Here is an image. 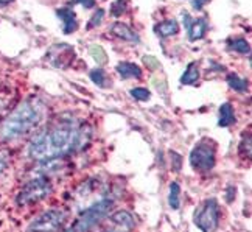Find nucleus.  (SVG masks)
<instances>
[{"mask_svg": "<svg viewBox=\"0 0 252 232\" xmlns=\"http://www.w3.org/2000/svg\"><path fill=\"white\" fill-rule=\"evenodd\" d=\"M92 130L67 119L42 130L28 143V156L39 162H52L81 150L91 140Z\"/></svg>", "mask_w": 252, "mask_h": 232, "instance_id": "f257e3e1", "label": "nucleus"}, {"mask_svg": "<svg viewBox=\"0 0 252 232\" xmlns=\"http://www.w3.org/2000/svg\"><path fill=\"white\" fill-rule=\"evenodd\" d=\"M45 115L47 108L41 100L28 99L22 101L0 123V142L8 143L28 136L41 127Z\"/></svg>", "mask_w": 252, "mask_h": 232, "instance_id": "f03ea898", "label": "nucleus"}, {"mask_svg": "<svg viewBox=\"0 0 252 232\" xmlns=\"http://www.w3.org/2000/svg\"><path fill=\"white\" fill-rule=\"evenodd\" d=\"M112 209H114L112 198L109 197L100 198L98 201L92 202L89 207H86L65 232H89L95 226H98L104 218H108Z\"/></svg>", "mask_w": 252, "mask_h": 232, "instance_id": "7ed1b4c3", "label": "nucleus"}, {"mask_svg": "<svg viewBox=\"0 0 252 232\" xmlns=\"http://www.w3.org/2000/svg\"><path fill=\"white\" fill-rule=\"evenodd\" d=\"M52 182L45 176L33 178L21 189L16 197V204L19 207H30L47 198L52 193Z\"/></svg>", "mask_w": 252, "mask_h": 232, "instance_id": "20e7f679", "label": "nucleus"}, {"mask_svg": "<svg viewBox=\"0 0 252 232\" xmlns=\"http://www.w3.org/2000/svg\"><path fill=\"white\" fill-rule=\"evenodd\" d=\"M220 204L215 198L206 199L193 214V223L202 232H217L220 228Z\"/></svg>", "mask_w": 252, "mask_h": 232, "instance_id": "39448f33", "label": "nucleus"}, {"mask_svg": "<svg viewBox=\"0 0 252 232\" xmlns=\"http://www.w3.org/2000/svg\"><path fill=\"white\" fill-rule=\"evenodd\" d=\"M190 166L199 173L210 171L217 164V150L212 140H201L190 153Z\"/></svg>", "mask_w": 252, "mask_h": 232, "instance_id": "423d86ee", "label": "nucleus"}, {"mask_svg": "<svg viewBox=\"0 0 252 232\" xmlns=\"http://www.w3.org/2000/svg\"><path fill=\"white\" fill-rule=\"evenodd\" d=\"M65 214L60 209H50L28 225V232H58L65 223Z\"/></svg>", "mask_w": 252, "mask_h": 232, "instance_id": "0eeeda50", "label": "nucleus"}, {"mask_svg": "<svg viewBox=\"0 0 252 232\" xmlns=\"http://www.w3.org/2000/svg\"><path fill=\"white\" fill-rule=\"evenodd\" d=\"M47 60L56 69H67L75 60V50L69 44H56L47 52Z\"/></svg>", "mask_w": 252, "mask_h": 232, "instance_id": "6e6552de", "label": "nucleus"}, {"mask_svg": "<svg viewBox=\"0 0 252 232\" xmlns=\"http://www.w3.org/2000/svg\"><path fill=\"white\" fill-rule=\"evenodd\" d=\"M135 220L128 210H119L108 218V228L104 232H132Z\"/></svg>", "mask_w": 252, "mask_h": 232, "instance_id": "1a4fd4ad", "label": "nucleus"}, {"mask_svg": "<svg viewBox=\"0 0 252 232\" xmlns=\"http://www.w3.org/2000/svg\"><path fill=\"white\" fill-rule=\"evenodd\" d=\"M56 14L63 21L64 34H70V33L76 32V28H78V22H76V14L72 9V6H64L61 9H58Z\"/></svg>", "mask_w": 252, "mask_h": 232, "instance_id": "9d476101", "label": "nucleus"}, {"mask_svg": "<svg viewBox=\"0 0 252 232\" xmlns=\"http://www.w3.org/2000/svg\"><path fill=\"white\" fill-rule=\"evenodd\" d=\"M111 33L114 36H117L120 37V39L126 41V42H129V44H139L140 42V37L139 34L135 33L132 28H129L126 24H122V22H115L112 24L111 27Z\"/></svg>", "mask_w": 252, "mask_h": 232, "instance_id": "9b49d317", "label": "nucleus"}, {"mask_svg": "<svg viewBox=\"0 0 252 232\" xmlns=\"http://www.w3.org/2000/svg\"><path fill=\"white\" fill-rule=\"evenodd\" d=\"M209 30V25H207V21L204 17H199V19H193L191 24L187 27V33H189V39L191 42H196L199 39L206 36Z\"/></svg>", "mask_w": 252, "mask_h": 232, "instance_id": "f8f14e48", "label": "nucleus"}, {"mask_svg": "<svg viewBox=\"0 0 252 232\" xmlns=\"http://www.w3.org/2000/svg\"><path fill=\"white\" fill-rule=\"evenodd\" d=\"M117 73L122 76L123 80H128V78H142V69L134 63H128V61H123L119 63L117 67H115Z\"/></svg>", "mask_w": 252, "mask_h": 232, "instance_id": "ddd939ff", "label": "nucleus"}, {"mask_svg": "<svg viewBox=\"0 0 252 232\" xmlns=\"http://www.w3.org/2000/svg\"><path fill=\"white\" fill-rule=\"evenodd\" d=\"M235 123V112L230 103H222L218 111V127L227 128Z\"/></svg>", "mask_w": 252, "mask_h": 232, "instance_id": "4468645a", "label": "nucleus"}, {"mask_svg": "<svg viewBox=\"0 0 252 232\" xmlns=\"http://www.w3.org/2000/svg\"><path fill=\"white\" fill-rule=\"evenodd\" d=\"M179 32V24L176 19H168V21L159 22L158 25H154V33L160 37H170L174 36Z\"/></svg>", "mask_w": 252, "mask_h": 232, "instance_id": "2eb2a0df", "label": "nucleus"}, {"mask_svg": "<svg viewBox=\"0 0 252 232\" xmlns=\"http://www.w3.org/2000/svg\"><path fill=\"white\" fill-rule=\"evenodd\" d=\"M198 80H199V67L196 63H190L186 72H184L181 76V83L190 86V84H196Z\"/></svg>", "mask_w": 252, "mask_h": 232, "instance_id": "dca6fc26", "label": "nucleus"}, {"mask_svg": "<svg viewBox=\"0 0 252 232\" xmlns=\"http://www.w3.org/2000/svg\"><path fill=\"white\" fill-rule=\"evenodd\" d=\"M168 206L173 210H178L181 207V186L178 184V182H171V184H170Z\"/></svg>", "mask_w": 252, "mask_h": 232, "instance_id": "f3484780", "label": "nucleus"}, {"mask_svg": "<svg viewBox=\"0 0 252 232\" xmlns=\"http://www.w3.org/2000/svg\"><path fill=\"white\" fill-rule=\"evenodd\" d=\"M226 81L230 86V89L237 92H246L248 91V81L245 78H240L237 73H229L226 76Z\"/></svg>", "mask_w": 252, "mask_h": 232, "instance_id": "a211bd4d", "label": "nucleus"}, {"mask_svg": "<svg viewBox=\"0 0 252 232\" xmlns=\"http://www.w3.org/2000/svg\"><path fill=\"white\" fill-rule=\"evenodd\" d=\"M89 76H91V80L96 86H98V88H108V86H109V78H108V75H106V72L101 69V67H96V69L91 70Z\"/></svg>", "mask_w": 252, "mask_h": 232, "instance_id": "6ab92c4d", "label": "nucleus"}, {"mask_svg": "<svg viewBox=\"0 0 252 232\" xmlns=\"http://www.w3.org/2000/svg\"><path fill=\"white\" fill-rule=\"evenodd\" d=\"M229 48L230 50H234L237 53H241V55H249L251 53V45L246 39L243 37H238V39H232L229 42Z\"/></svg>", "mask_w": 252, "mask_h": 232, "instance_id": "aec40b11", "label": "nucleus"}, {"mask_svg": "<svg viewBox=\"0 0 252 232\" xmlns=\"http://www.w3.org/2000/svg\"><path fill=\"white\" fill-rule=\"evenodd\" d=\"M89 53H91V56L95 60L96 64L103 66V64L108 63V55H106V52H104V48H103V47H100V45H92V47L89 48Z\"/></svg>", "mask_w": 252, "mask_h": 232, "instance_id": "412c9836", "label": "nucleus"}, {"mask_svg": "<svg viewBox=\"0 0 252 232\" xmlns=\"http://www.w3.org/2000/svg\"><path fill=\"white\" fill-rule=\"evenodd\" d=\"M126 9H128V0H117L111 6V14L114 17H120Z\"/></svg>", "mask_w": 252, "mask_h": 232, "instance_id": "4be33fe9", "label": "nucleus"}, {"mask_svg": "<svg viewBox=\"0 0 252 232\" xmlns=\"http://www.w3.org/2000/svg\"><path fill=\"white\" fill-rule=\"evenodd\" d=\"M131 95L139 101H147V100H150L151 92L147 88H134V89H131Z\"/></svg>", "mask_w": 252, "mask_h": 232, "instance_id": "5701e85b", "label": "nucleus"}, {"mask_svg": "<svg viewBox=\"0 0 252 232\" xmlns=\"http://www.w3.org/2000/svg\"><path fill=\"white\" fill-rule=\"evenodd\" d=\"M104 9H96V13L91 17V21H89V24H87V30H92V28H95V27H98L101 22H103V17H104Z\"/></svg>", "mask_w": 252, "mask_h": 232, "instance_id": "b1692460", "label": "nucleus"}, {"mask_svg": "<svg viewBox=\"0 0 252 232\" xmlns=\"http://www.w3.org/2000/svg\"><path fill=\"white\" fill-rule=\"evenodd\" d=\"M238 154L243 158H251V136H248V139H243L240 143V148H238Z\"/></svg>", "mask_w": 252, "mask_h": 232, "instance_id": "393cba45", "label": "nucleus"}, {"mask_svg": "<svg viewBox=\"0 0 252 232\" xmlns=\"http://www.w3.org/2000/svg\"><path fill=\"white\" fill-rule=\"evenodd\" d=\"M143 64L147 66L150 70H158L159 67H160V63H159L154 56H151V55L143 56Z\"/></svg>", "mask_w": 252, "mask_h": 232, "instance_id": "a878e982", "label": "nucleus"}, {"mask_svg": "<svg viewBox=\"0 0 252 232\" xmlns=\"http://www.w3.org/2000/svg\"><path fill=\"white\" fill-rule=\"evenodd\" d=\"M9 166V158H8V154L3 153V151H0V176L3 175L5 170L8 168Z\"/></svg>", "mask_w": 252, "mask_h": 232, "instance_id": "bb28decb", "label": "nucleus"}, {"mask_svg": "<svg viewBox=\"0 0 252 232\" xmlns=\"http://www.w3.org/2000/svg\"><path fill=\"white\" fill-rule=\"evenodd\" d=\"M75 3H80V5H83L86 9H91V8L95 6V0H70V2H69V6H72V5H75Z\"/></svg>", "mask_w": 252, "mask_h": 232, "instance_id": "cd10ccee", "label": "nucleus"}, {"mask_svg": "<svg viewBox=\"0 0 252 232\" xmlns=\"http://www.w3.org/2000/svg\"><path fill=\"white\" fill-rule=\"evenodd\" d=\"M207 2H209V0H193L191 5H193V8H195V9H202Z\"/></svg>", "mask_w": 252, "mask_h": 232, "instance_id": "c85d7f7f", "label": "nucleus"}, {"mask_svg": "<svg viewBox=\"0 0 252 232\" xmlns=\"http://www.w3.org/2000/svg\"><path fill=\"white\" fill-rule=\"evenodd\" d=\"M6 103H8V100L5 99L3 95H0V115L3 114V111H5V108H6Z\"/></svg>", "mask_w": 252, "mask_h": 232, "instance_id": "c756f323", "label": "nucleus"}, {"mask_svg": "<svg viewBox=\"0 0 252 232\" xmlns=\"http://www.w3.org/2000/svg\"><path fill=\"white\" fill-rule=\"evenodd\" d=\"M14 0H0V8L2 6H6V5H9V3H13Z\"/></svg>", "mask_w": 252, "mask_h": 232, "instance_id": "7c9ffc66", "label": "nucleus"}]
</instances>
